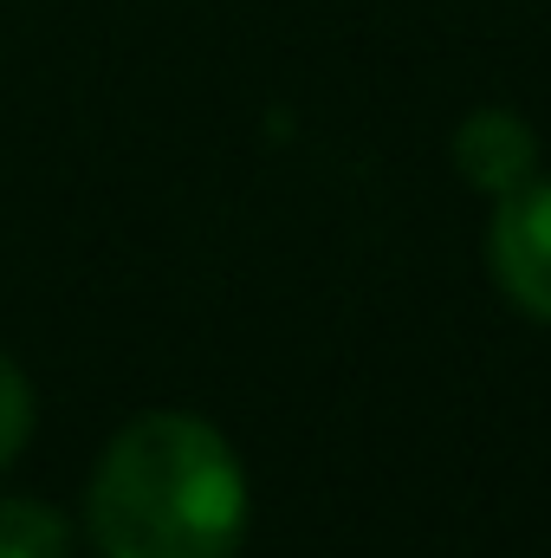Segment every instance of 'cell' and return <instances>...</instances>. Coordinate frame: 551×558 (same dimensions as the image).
<instances>
[{
  "mask_svg": "<svg viewBox=\"0 0 551 558\" xmlns=\"http://www.w3.org/2000/svg\"><path fill=\"white\" fill-rule=\"evenodd\" d=\"M72 520L39 494H0V558H72Z\"/></svg>",
  "mask_w": 551,
  "mask_h": 558,
  "instance_id": "277c9868",
  "label": "cell"
},
{
  "mask_svg": "<svg viewBox=\"0 0 551 558\" xmlns=\"http://www.w3.org/2000/svg\"><path fill=\"white\" fill-rule=\"evenodd\" d=\"M254 520L241 448L195 410H143L98 454L85 539L98 558H234Z\"/></svg>",
  "mask_w": 551,
  "mask_h": 558,
  "instance_id": "6da1fadb",
  "label": "cell"
},
{
  "mask_svg": "<svg viewBox=\"0 0 551 558\" xmlns=\"http://www.w3.org/2000/svg\"><path fill=\"white\" fill-rule=\"evenodd\" d=\"M487 274H493L500 299L519 318L551 325V175L546 169L493 202V215H487Z\"/></svg>",
  "mask_w": 551,
  "mask_h": 558,
  "instance_id": "7a4b0ae2",
  "label": "cell"
},
{
  "mask_svg": "<svg viewBox=\"0 0 551 558\" xmlns=\"http://www.w3.org/2000/svg\"><path fill=\"white\" fill-rule=\"evenodd\" d=\"M33 428H39V397H33V377H26V371L0 351V474L26 454Z\"/></svg>",
  "mask_w": 551,
  "mask_h": 558,
  "instance_id": "5b68a950",
  "label": "cell"
},
{
  "mask_svg": "<svg viewBox=\"0 0 551 558\" xmlns=\"http://www.w3.org/2000/svg\"><path fill=\"white\" fill-rule=\"evenodd\" d=\"M448 156H454V175H461L467 189H480L487 202L513 195V189L532 182L539 162H546L532 118L513 111V105H480V111H467V118L454 124V137H448Z\"/></svg>",
  "mask_w": 551,
  "mask_h": 558,
  "instance_id": "3957f363",
  "label": "cell"
}]
</instances>
